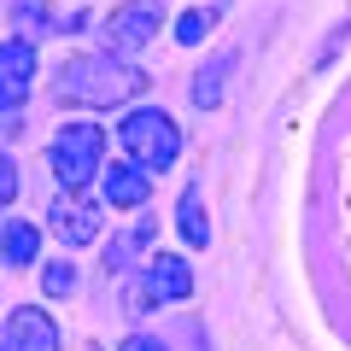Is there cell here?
Instances as JSON below:
<instances>
[{"label":"cell","mask_w":351,"mask_h":351,"mask_svg":"<svg viewBox=\"0 0 351 351\" xmlns=\"http://www.w3.org/2000/svg\"><path fill=\"white\" fill-rule=\"evenodd\" d=\"M53 88H59V100H76V106H123V100H135V94H147V71L76 53V59L59 64V82Z\"/></svg>","instance_id":"1"},{"label":"cell","mask_w":351,"mask_h":351,"mask_svg":"<svg viewBox=\"0 0 351 351\" xmlns=\"http://www.w3.org/2000/svg\"><path fill=\"white\" fill-rule=\"evenodd\" d=\"M117 141H123L129 164H141V170H170L176 152H182V129L170 123V112H158V106H141V112H129L123 123H117Z\"/></svg>","instance_id":"2"},{"label":"cell","mask_w":351,"mask_h":351,"mask_svg":"<svg viewBox=\"0 0 351 351\" xmlns=\"http://www.w3.org/2000/svg\"><path fill=\"white\" fill-rule=\"evenodd\" d=\"M100 147H106V135L94 123H64L59 135H53V152H47V164H53V176H59L64 188H76L82 193L94 176H100Z\"/></svg>","instance_id":"3"},{"label":"cell","mask_w":351,"mask_h":351,"mask_svg":"<svg viewBox=\"0 0 351 351\" xmlns=\"http://www.w3.org/2000/svg\"><path fill=\"white\" fill-rule=\"evenodd\" d=\"M158 24H164L158 0H123V6L106 18V41H112L117 53H135V47H147V41L158 36Z\"/></svg>","instance_id":"4"},{"label":"cell","mask_w":351,"mask_h":351,"mask_svg":"<svg viewBox=\"0 0 351 351\" xmlns=\"http://www.w3.org/2000/svg\"><path fill=\"white\" fill-rule=\"evenodd\" d=\"M0 351H59V328L41 304H18L0 328Z\"/></svg>","instance_id":"5"},{"label":"cell","mask_w":351,"mask_h":351,"mask_svg":"<svg viewBox=\"0 0 351 351\" xmlns=\"http://www.w3.org/2000/svg\"><path fill=\"white\" fill-rule=\"evenodd\" d=\"M29 82H36V47L24 36L18 41H0V112L29 100Z\"/></svg>","instance_id":"6"},{"label":"cell","mask_w":351,"mask_h":351,"mask_svg":"<svg viewBox=\"0 0 351 351\" xmlns=\"http://www.w3.org/2000/svg\"><path fill=\"white\" fill-rule=\"evenodd\" d=\"M53 234H59L64 246H88V240L100 234V211H94L82 193H76V199L64 193V199L53 205Z\"/></svg>","instance_id":"7"},{"label":"cell","mask_w":351,"mask_h":351,"mask_svg":"<svg viewBox=\"0 0 351 351\" xmlns=\"http://www.w3.org/2000/svg\"><path fill=\"white\" fill-rule=\"evenodd\" d=\"M152 193V176L141 170V164H112L106 170V205H117V211H141Z\"/></svg>","instance_id":"8"},{"label":"cell","mask_w":351,"mask_h":351,"mask_svg":"<svg viewBox=\"0 0 351 351\" xmlns=\"http://www.w3.org/2000/svg\"><path fill=\"white\" fill-rule=\"evenodd\" d=\"M193 293V276H188V263L182 258H152V269H147V304H170V299H188Z\"/></svg>","instance_id":"9"},{"label":"cell","mask_w":351,"mask_h":351,"mask_svg":"<svg viewBox=\"0 0 351 351\" xmlns=\"http://www.w3.org/2000/svg\"><path fill=\"white\" fill-rule=\"evenodd\" d=\"M36 252H41V228L36 223H0V258L6 263H36Z\"/></svg>","instance_id":"10"},{"label":"cell","mask_w":351,"mask_h":351,"mask_svg":"<svg viewBox=\"0 0 351 351\" xmlns=\"http://www.w3.org/2000/svg\"><path fill=\"white\" fill-rule=\"evenodd\" d=\"M176 223H182V234H188V246H205V240H211V223H205L199 188H188V193H182V205H176Z\"/></svg>","instance_id":"11"},{"label":"cell","mask_w":351,"mask_h":351,"mask_svg":"<svg viewBox=\"0 0 351 351\" xmlns=\"http://www.w3.org/2000/svg\"><path fill=\"white\" fill-rule=\"evenodd\" d=\"M152 228H158V223H152V217H141V223L129 228V234H117V240H112V252H106V263H112V269H123V263H129V258H135V252H141V246L152 240Z\"/></svg>","instance_id":"12"},{"label":"cell","mask_w":351,"mask_h":351,"mask_svg":"<svg viewBox=\"0 0 351 351\" xmlns=\"http://www.w3.org/2000/svg\"><path fill=\"white\" fill-rule=\"evenodd\" d=\"M223 71H228V59H223V64H205V71H199V82H193V106H205V112H211V106L223 100Z\"/></svg>","instance_id":"13"},{"label":"cell","mask_w":351,"mask_h":351,"mask_svg":"<svg viewBox=\"0 0 351 351\" xmlns=\"http://www.w3.org/2000/svg\"><path fill=\"white\" fill-rule=\"evenodd\" d=\"M41 287H47V299L76 293V263H47V269H41Z\"/></svg>","instance_id":"14"},{"label":"cell","mask_w":351,"mask_h":351,"mask_svg":"<svg viewBox=\"0 0 351 351\" xmlns=\"http://www.w3.org/2000/svg\"><path fill=\"white\" fill-rule=\"evenodd\" d=\"M205 29H211V12H182L176 18V41H188V47L205 41Z\"/></svg>","instance_id":"15"},{"label":"cell","mask_w":351,"mask_h":351,"mask_svg":"<svg viewBox=\"0 0 351 351\" xmlns=\"http://www.w3.org/2000/svg\"><path fill=\"white\" fill-rule=\"evenodd\" d=\"M12 199H18V164L6 158V152H0V211H6Z\"/></svg>","instance_id":"16"},{"label":"cell","mask_w":351,"mask_h":351,"mask_svg":"<svg viewBox=\"0 0 351 351\" xmlns=\"http://www.w3.org/2000/svg\"><path fill=\"white\" fill-rule=\"evenodd\" d=\"M117 351H164V346H158V339H152V334H129V339H123V346H117Z\"/></svg>","instance_id":"17"},{"label":"cell","mask_w":351,"mask_h":351,"mask_svg":"<svg viewBox=\"0 0 351 351\" xmlns=\"http://www.w3.org/2000/svg\"><path fill=\"white\" fill-rule=\"evenodd\" d=\"M193 351H205V339H199V328H193Z\"/></svg>","instance_id":"18"}]
</instances>
